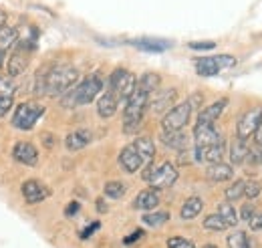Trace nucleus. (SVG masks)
<instances>
[{"instance_id":"f257e3e1","label":"nucleus","mask_w":262,"mask_h":248,"mask_svg":"<svg viewBox=\"0 0 262 248\" xmlns=\"http://www.w3.org/2000/svg\"><path fill=\"white\" fill-rule=\"evenodd\" d=\"M77 79H79V71H77L75 67H57V69L49 71V73L40 79L36 93L49 95V97L63 95L77 83Z\"/></svg>"},{"instance_id":"f03ea898","label":"nucleus","mask_w":262,"mask_h":248,"mask_svg":"<svg viewBox=\"0 0 262 248\" xmlns=\"http://www.w3.org/2000/svg\"><path fill=\"white\" fill-rule=\"evenodd\" d=\"M103 89V81L99 75H89L85 77L77 87L69 89L63 99H61V105L71 109V107H79V105H89L95 101V97L101 93Z\"/></svg>"},{"instance_id":"7ed1b4c3","label":"nucleus","mask_w":262,"mask_h":248,"mask_svg":"<svg viewBox=\"0 0 262 248\" xmlns=\"http://www.w3.org/2000/svg\"><path fill=\"white\" fill-rule=\"evenodd\" d=\"M147 105H149V95L135 89V93L131 95L129 101L125 103V111H123V129L127 133L135 131L141 125V119H143V113H145Z\"/></svg>"},{"instance_id":"20e7f679","label":"nucleus","mask_w":262,"mask_h":248,"mask_svg":"<svg viewBox=\"0 0 262 248\" xmlns=\"http://www.w3.org/2000/svg\"><path fill=\"white\" fill-rule=\"evenodd\" d=\"M141 178H143L151 188L162 190V188H169L176 184V180H178V170H176V166L169 163V161H164L162 166L149 163V166L143 170Z\"/></svg>"},{"instance_id":"39448f33","label":"nucleus","mask_w":262,"mask_h":248,"mask_svg":"<svg viewBox=\"0 0 262 248\" xmlns=\"http://www.w3.org/2000/svg\"><path fill=\"white\" fill-rule=\"evenodd\" d=\"M137 89V79L127 69H115L109 77V91L117 97V101H129Z\"/></svg>"},{"instance_id":"423d86ee","label":"nucleus","mask_w":262,"mask_h":248,"mask_svg":"<svg viewBox=\"0 0 262 248\" xmlns=\"http://www.w3.org/2000/svg\"><path fill=\"white\" fill-rule=\"evenodd\" d=\"M45 115V105L36 103V101H25L16 107L14 115H12V125L16 129H33L36 121Z\"/></svg>"},{"instance_id":"0eeeda50","label":"nucleus","mask_w":262,"mask_h":248,"mask_svg":"<svg viewBox=\"0 0 262 248\" xmlns=\"http://www.w3.org/2000/svg\"><path fill=\"white\" fill-rule=\"evenodd\" d=\"M236 65V59L232 55H216V57H200L196 59V71L202 77H214L220 71L230 69Z\"/></svg>"},{"instance_id":"6e6552de","label":"nucleus","mask_w":262,"mask_h":248,"mask_svg":"<svg viewBox=\"0 0 262 248\" xmlns=\"http://www.w3.org/2000/svg\"><path fill=\"white\" fill-rule=\"evenodd\" d=\"M190 117H192V107L188 105V101L180 103V105H173L164 115L162 127H164V131H182L188 125Z\"/></svg>"},{"instance_id":"1a4fd4ad","label":"nucleus","mask_w":262,"mask_h":248,"mask_svg":"<svg viewBox=\"0 0 262 248\" xmlns=\"http://www.w3.org/2000/svg\"><path fill=\"white\" fill-rule=\"evenodd\" d=\"M224 141L220 131L214 127V125H196L194 127V143H196V150H204V148H210V146H216Z\"/></svg>"},{"instance_id":"9d476101","label":"nucleus","mask_w":262,"mask_h":248,"mask_svg":"<svg viewBox=\"0 0 262 248\" xmlns=\"http://www.w3.org/2000/svg\"><path fill=\"white\" fill-rule=\"evenodd\" d=\"M260 115H262V109H250V111H246L238 119V123H236V135H238V139H244L246 141L250 135H254V131L258 127V121H260Z\"/></svg>"},{"instance_id":"9b49d317","label":"nucleus","mask_w":262,"mask_h":248,"mask_svg":"<svg viewBox=\"0 0 262 248\" xmlns=\"http://www.w3.org/2000/svg\"><path fill=\"white\" fill-rule=\"evenodd\" d=\"M25 200L29 204H38V202H45L49 196H51V190L45 186L40 180H27L23 188H20Z\"/></svg>"},{"instance_id":"f8f14e48","label":"nucleus","mask_w":262,"mask_h":248,"mask_svg":"<svg viewBox=\"0 0 262 248\" xmlns=\"http://www.w3.org/2000/svg\"><path fill=\"white\" fill-rule=\"evenodd\" d=\"M16 87L8 75H0V117H6L8 111L12 109Z\"/></svg>"},{"instance_id":"ddd939ff","label":"nucleus","mask_w":262,"mask_h":248,"mask_svg":"<svg viewBox=\"0 0 262 248\" xmlns=\"http://www.w3.org/2000/svg\"><path fill=\"white\" fill-rule=\"evenodd\" d=\"M29 59H31V49H29V47H25V45H20V47L14 51V55H10V59H8V63H6L8 77L20 75V73L27 69Z\"/></svg>"},{"instance_id":"4468645a","label":"nucleus","mask_w":262,"mask_h":248,"mask_svg":"<svg viewBox=\"0 0 262 248\" xmlns=\"http://www.w3.org/2000/svg\"><path fill=\"white\" fill-rule=\"evenodd\" d=\"M12 157L23 163V166H36L38 161V150L34 148L31 141H18L12 148Z\"/></svg>"},{"instance_id":"2eb2a0df","label":"nucleus","mask_w":262,"mask_h":248,"mask_svg":"<svg viewBox=\"0 0 262 248\" xmlns=\"http://www.w3.org/2000/svg\"><path fill=\"white\" fill-rule=\"evenodd\" d=\"M226 105H228V99H226V97H224V99L214 101L212 105H208L206 109H202V111H200L196 125H214L216 123V119L222 115V111L226 109Z\"/></svg>"},{"instance_id":"dca6fc26","label":"nucleus","mask_w":262,"mask_h":248,"mask_svg":"<svg viewBox=\"0 0 262 248\" xmlns=\"http://www.w3.org/2000/svg\"><path fill=\"white\" fill-rule=\"evenodd\" d=\"M119 166H121L123 172L135 174V172L143 166V161H141L139 154L135 152V148H133V146H127V148H123L121 154H119Z\"/></svg>"},{"instance_id":"f3484780","label":"nucleus","mask_w":262,"mask_h":248,"mask_svg":"<svg viewBox=\"0 0 262 248\" xmlns=\"http://www.w3.org/2000/svg\"><path fill=\"white\" fill-rule=\"evenodd\" d=\"M224 152H226V141H220L216 146H210V148H204V150H196V159L202 161V163H218L222 161L224 157Z\"/></svg>"},{"instance_id":"a211bd4d","label":"nucleus","mask_w":262,"mask_h":248,"mask_svg":"<svg viewBox=\"0 0 262 248\" xmlns=\"http://www.w3.org/2000/svg\"><path fill=\"white\" fill-rule=\"evenodd\" d=\"M91 139H93V133L89 129H79V131H73L67 135L65 146L69 152H79V150L87 148L91 143Z\"/></svg>"},{"instance_id":"6ab92c4d","label":"nucleus","mask_w":262,"mask_h":248,"mask_svg":"<svg viewBox=\"0 0 262 248\" xmlns=\"http://www.w3.org/2000/svg\"><path fill=\"white\" fill-rule=\"evenodd\" d=\"M131 45L141 51H147V53H164L167 49H171V43L164 40V38H135V40H131Z\"/></svg>"},{"instance_id":"aec40b11","label":"nucleus","mask_w":262,"mask_h":248,"mask_svg":"<svg viewBox=\"0 0 262 248\" xmlns=\"http://www.w3.org/2000/svg\"><path fill=\"white\" fill-rule=\"evenodd\" d=\"M158 204H160V194H158L156 188H149V190L139 192L137 198H135V202H133V206L137 210H154Z\"/></svg>"},{"instance_id":"412c9836","label":"nucleus","mask_w":262,"mask_h":248,"mask_svg":"<svg viewBox=\"0 0 262 248\" xmlns=\"http://www.w3.org/2000/svg\"><path fill=\"white\" fill-rule=\"evenodd\" d=\"M133 148H135V152L139 154L141 157V161L143 163H151V159L156 157V146H154V141L147 137V135H141V137H137L133 143H131Z\"/></svg>"},{"instance_id":"4be33fe9","label":"nucleus","mask_w":262,"mask_h":248,"mask_svg":"<svg viewBox=\"0 0 262 248\" xmlns=\"http://www.w3.org/2000/svg\"><path fill=\"white\" fill-rule=\"evenodd\" d=\"M117 105H119V101H117V97L111 93V91H107V93H103L99 97L97 101V113L103 117V119H109V117H113L115 115V111H117Z\"/></svg>"},{"instance_id":"5701e85b","label":"nucleus","mask_w":262,"mask_h":248,"mask_svg":"<svg viewBox=\"0 0 262 248\" xmlns=\"http://www.w3.org/2000/svg\"><path fill=\"white\" fill-rule=\"evenodd\" d=\"M206 176H208V180H212V182H228V180L234 178V170L230 168L228 163L218 161V163H212V166L206 170Z\"/></svg>"},{"instance_id":"b1692460","label":"nucleus","mask_w":262,"mask_h":248,"mask_svg":"<svg viewBox=\"0 0 262 248\" xmlns=\"http://www.w3.org/2000/svg\"><path fill=\"white\" fill-rule=\"evenodd\" d=\"M162 85V77L158 73H143L141 79L137 81V91L145 95H151L154 91H158Z\"/></svg>"},{"instance_id":"393cba45","label":"nucleus","mask_w":262,"mask_h":248,"mask_svg":"<svg viewBox=\"0 0 262 248\" xmlns=\"http://www.w3.org/2000/svg\"><path fill=\"white\" fill-rule=\"evenodd\" d=\"M176 89H164V91H160V95L151 101V111L154 113H164L165 109H169L171 107V103L176 101Z\"/></svg>"},{"instance_id":"a878e982","label":"nucleus","mask_w":262,"mask_h":248,"mask_svg":"<svg viewBox=\"0 0 262 248\" xmlns=\"http://www.w3.org/2000/svg\"><path fill=\"white\" fill-rule=\"evenodd\" d=\"M202 208H204V202H202V198H198V196H192V198H188V200L184 202L180 216L184 218V220H194V218H196L198 214L202 212Z\"/></svg>"},{"instance_id":"bb28decb","label":"nucleus","mask_w":262,"mask_h":248,"mask_svg":"<svg viewBox=\"0 0 262 248\" xmlns=\"http://www.w3.org/2000/svg\"><path fill=\"white\" fill-rule=\"evenodd\" d=\"M18 43V31L14 27H2L0 29V53H6Z\"/></svg>"},{"instance_id":"cd10ccee","label":"nucleus","mask_w":262,"mask_h":248,"mask_svg":"<svg viewBox=\"0 0 262 248\" xmlns=\"http://www.w3.org/2000/svg\"><path fill=\"white\" fill-rule=\"evenodd\" d=\"M162 141L165 146L173 148V150H184L188 146V137L182 131H164L162 133Z\"/></svg>"},{"instance_id":"c85d7f7f","label":"nucleus","mask_w":262,"mask_h":248,"mask_svg":"<svg viewBox=\"0 0 262 248\" xmlns=\"http://www.w3.org/2000/svg\"><path fill=\"white\" fill-rule=\"evenodd\" d=\"M248 146H246V141L244 139H234L232 141V146H230V159H232V163H242L246 157H248Z\"/></svg>"},{"instance_id":"c756f323","label":"nucleus","mask_w":262,"mask_h":248,"mask_svg":"<svg viewBox=\"0 0 262 248\" xmlns=\"http://www.w3.org/2000/svg\"><path fill=\"white\" fill-rule=\"evenodd\" d=\"M125 184L123 182H117V180H113V182H107L105 188H103V192H105V196L107 198H111V200H119V198H123V194H125Z\"/></svg>"},{"instance_id":"7c9ffc66","label":"nucleus","mask_w":262,"mask_h":248,"mask_svg":"<svg viewBox=\"0 0 262 248\" xmlns=\"http://www.w3.org/2000/svg\"><path fill=\"white\" fill-rule=\"evenodd\" d=\"M218 214H220V218H222L228 226H236V224H238V214H236V210L232 208L230 202H222V204L218 206Z\"/></svg>"},{"instance_id":"2f4dec72","label":"nucleus","mask_w":262,"mask_h":248,"mask_svg":"<svg viewBox=\"0 0 262 248\" xmlns=\"http://www.w3.org/2000/svg\"><path fill=\"white\" fill-rule=\"evenodd\" d=\"M228 248H252V242H250L248 236L240 230V232H232L228 236Z\"/></svg>"},{"instance_id":"473e14b6","label":"nucleus","mask_w":262,"mask_h":248,"mask_svg":"<svg viewBox=\"0 0 262 248\" xmlns=\"http://www.w3.org/2000/svg\"><path fill=\"white\" fill-rule=\"evenodd\" d=\"M204 228L206 230H214V232H220L224 228H228V224L220 218V214H210V216L204 218Z\"/></svg>"},{"instance_id":"72a5a7b5","label":"nucleus","mask_w":262,"mask_h":248,"mask_svg":"<svg viewBox=\"0 0 262 248\" xmlns=\"http://www.w3.org/2000/svg\"><path fill=\"white\" fill-rule=\"evenodd\" d=\"M141 220H143L147 226L158 228V226H162V224H165V222L169 220V214H167V212H149V214H143Z\"/></svg>"},{"instance_id":"f704fd0d","label":"nucleus","mask_w":262,"mask_h":248,"mask_svg":"<svg viewBox=\"0 0 262 248\" xmlns=\"http://www.w3.org/2000/svg\"><path fill=\"white\" fill-rule=\"evenodd\" d=\"M244 186H246L244 180H236V182L226 190V200H228V202H236V200L244 198Z\"/></svg>"},{"instance_id":"c9c22d12","label":"nucleus","mask_w":262,"mask_h":248,"mask_svg":"<svg viewBox=\"0 0 262 248\" xmlns=\"http://www.w3.org/2000/svg\"><path fill=\"white\" fill-rule=\"evenodd\" d=\"M260 190L262 188L256 180H250V182H246V186H244V196L250 198V200H254V198L260 196Z\"/></svg>"},{"instance_id":"e433bc0d","label":"nucleus","mask_w":262,"mask_h":248,"mask_svg":"<svg viewBox=\"0 0 262 248\" xmlns=\"http://www.w3.org/2000/svg\"><path fill=\"white\" fill-rule=\"evenodd\" d=\"M167 248H196V246H194V242L176 236V238H169V240H167Z\"/></svg>"},{"instance_id":"4c0bfd02","label":"nucleus","mask_w":262,"mask_h":248,"mask_svg":"<svg viewBox=\"0 0 262 248\" xmlns=\"http://www.w3.org/2000/svg\"><path fill=\"white\" fill-rule=\"evenodd\" d=\"M248 224H250V228H252L254 232L262 230V212H254V216L248 220Z\"/></svg>"},{"instance_id":"58836bf2","label":"nucleus","mask_w":262,"mask_h":248,"mask_svg":"<svg viewBox=\"0 0 262 248\" xmlns=\"http://www.w3.org/2000/svg\"><path fill=\"white\" fill-rule=\"evenodd\" d=\"M214 47H216L214 43H190L192 51H212Z\"/></svg>"},{"instance_id":"ea45409f","label":"nucleus","mask_w":262,"mask_h":248,"mask_svg":"<svg viewBox=\"0 0 262 248\" xmlns=\"http://www.w3.org/2000/svg\"><path fill=\"white\" fill-rule=\"evenodd\" d=\"M139 238H143V230H135L131 236H125V238H123V244L129 246V244H133V242H137Z\"/></svg>"},{"instance_id":"a19ab883","label":"nucleus","mask_w":262,"mask_h":248,"mask_svg":"<svg viewBox=\"0 0 262 248\" xmlns=\"http://www.w3.org/2000/svg\"><path fill=\"white\" fill-rule=\"evenodd\" d=\"M79 208H81V204H79V202H71V204H69V206L65 208V216L67 218H73L75 214H77V212H79Z\"/></svg>"},{"instance_id":"79ce46f5","label":"nucleus","mask_w":262,"mask_h":248,"mask_svg":"<svg viewBox=\"0 0 262 248\" xmlns=\"http://www.w3.org/2000/svg\"><path fill=\"white\" fill-rule=\"evenodd\" d=\"M99 228H101V224H99V222H93V224H89V226H87V228L81 232V238H89V236H91L95 230H99Z\"/></svg>"},{"instance_id":"37998d69","label":"nucleus","mask_w":262,"mask_h":248,"mask_svg":"<svg viewBox=\"0 0 262 248\" xmlns=\"http://www.w3.org/2000/svg\"><path fill=\"white\" fill-rule=\"evenodd\" d=\"M254 212H256V210H254L250 204H246V206L240 210V218H242V220H250V218L254 216Z\"/></svg>"},{"instance_id":"c03bdc74","label":"nucleus","mask_w":262,"mask_h":248,"mask_svg":"<svg viewBox=\"0 0 262 248\" xmlns=\"http://www.w3.org/2000/svg\"><path fill=\"white\" fill-rule=\"evenodd\" d=\"M256 135H254V139H256V143L262 146V115H260V121H258V127H256V131H254Z\"/></svg>"},{"instance_id":"a18cd8bd","label":"nucleus","mask_w":262,"mask_h":248,"mask_svg":"<svg viewBox=\"0 0 262 248\" xmlns=\"http://www.w3.org/2000/svg\"><path fill=\"white\" fill-rule=\"evenodd\" d=\"M6 20H8V16H6V12L0 8V29H2V27H6Z\"/></svg>"},{"instance_id":"49530a36","label":"nucleus","mask_w":262,"mask_h":248,"mask_svg":"<svg viewBox=\"0 0 262 248\" xmlns=\"http://www.w3.org/2000/svg\"><path fill=\"white\" fill-rule=\"evenodd\" d=\"M97 208H99V212H105V210H107V206L103 204V200H97Z\"/></svg>"},{"instance_id":"de8ad7c7","label":"nucleus","mask_w":262,"mask_h":248,"mask_svg":"<svg viewBox=\"0 0 262 248\" xmlns=\"http://www.w3.org/2000/svg\"><path fill=\"white\" fill-rule=\"evenodd\" d=\"M204 248H216V246H212V244H210V246H204Z\"/></svg>"}]
</instances>
